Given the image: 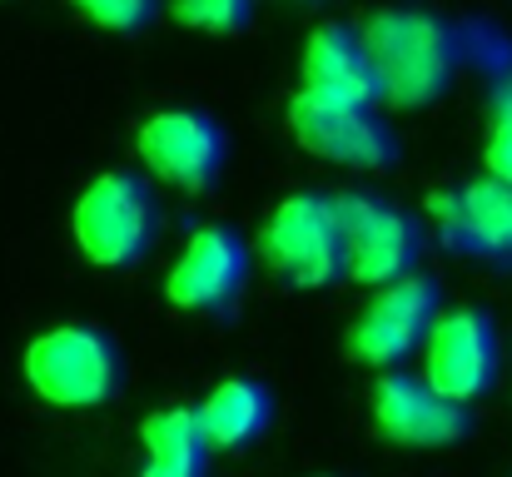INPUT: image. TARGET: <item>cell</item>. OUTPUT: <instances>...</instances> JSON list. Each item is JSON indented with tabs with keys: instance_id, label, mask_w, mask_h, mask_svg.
Returning <instances> with one entry per match:
<instances>
[{
	"instance_id": "obj_15",
	"label": "cell",
	"mask_w": 512,
	"mask_h": 477,
	"mask_svg": "<svg viewBox=\"0 0 512 477\" xmlns=\"http://www.w3.org/2000/svg\"><path fill=\"white\" fill-rule=\"evenodd\" d=\"M140 443H145V463L135 477H204L209 468V443L199 433L194 408L184 403L155 408L140 423Z\"/></svg>"
},
{
	"instance_id": "obj_6",
	"label": "cell",
	"mask_w": 512,
	"mask_h": 477,
	"mask_svg": "<svg viewBox=\"0 0 512 477\" xmlns=\"http://www.w3.org/2000/svg\"><path fill=\"white\" fill-rule=\"evenodd\" d=\"M343 219V249H348V279L363 289L393 284L403 274L423 269V224L378 194H334Z\"/></svg>"
},
{
	"instance_id": "obj_12",
	"label": "cell",
	"mask_w": 512,
	"mask_h": 477,
	"mask_svg": "<svg viewBox=\"0 0 512 477\" xmlns=\"http://www.w3.org/2000/svg\"><path fill=\"white\" fill-rule=\"evenodd\" d=\"M304 95L334 100V105H378V75L368 60V45L353 25H319L304 45Z\"/></svg>"
},
{
	"instance_id": "obj_7",
	"label": "cell",
	"mask_w": 512,
	"mask_h": 477,
	"mask_svg": "<svg viewBox=\"0 0 512 477\" xmlns=\"http://www.w3.org/2000/svg\"><path fill=\"white\" fill-rule=\"evenodd\" d=\"M368 413L383 443L393 448H453L473 433V413L468 403L438 393L423 373H403V368H383L373 393H368Z\"/></svg>"
},
{
	"instance_id": "obj_4",
	"label": "cell",
	"mask_w": 512,
	"mask_h": 477,
	"mask_svg": "<svg viewBox=\"0 0 512 477\" xmlns=\"http://www.w3.org/2000/svg\"><path fill=\"white\" fill-rule=\"evenodd\" d=\"M264 259L294 289H334L348 279L343 219L334 194H289L264 219Z\"/></svg>"
},
{
	"instance_id": "obj_19",
	"label": "cell",
	"mask_w": 512,
	"mask_h": 477,
	"mask_svg": "<svg viewBox=\"0 0 512 477\" xmlns=\"http://www.w3.org/2000/svg\"><path fill=\"white\" fill-rule=\"evenodd\" d=\"M493 110H498L493 120H512V75L503 80V85H498V95H493Z\"/></svg>"
},
{
	"instance_id": "obj_16",
	"label": "cell",
	"mask_w": 512,
	"mask_h": 477,
	"mask_svg": "<svg viewBox=\"0 0 512 477\" xmlns=\"http://www.w3.org/2000/svg\"><path fill=\"white\" fill-rule=\"evenodd\" d=\"M174 20L189 25V30H204V35H234L249 25L254 15V0H170Z\"/></svg>"
},
{
	"instance_id": "obj_3",
	"label": "cell",
	"mask_w": 512,
	"mask_h": 477,
	"mask_svg": "<svg viewBox=\"0 0 512 477\" xmlns=\"http://www.w3.org/2000/svg\"><path fill=\"white\" fill-rule=\"evenodd\" d=\"M20 368H25V383L40 403L70 408V413L110 403L120 393V378H125L115 338H105L90 323H60V328L35 333L25 343Z\"/></svg>"
},
{
	"instance_id": "obj_14",
	"label": "cell",
	"mask_w": 512,
	"mask_h": 477,
	"mask_svg": "<svg viewBox=\"0 0 512 477\" xmlns=\"http://www.w3.org/2000/svg\"><path fill=\"white\" fill-rule=\"evenodd\" d=\"M209 453H239L274 423V393L259 378H224L194 403Z\"/></svg>"
},
{
	"instance_id": "obj_18",
	"label": "cell",
	"mask_w": 512,
	"mask_h": 477,
	"mask_svg": "<svg viewBox=\"0 0 512 477\" xmlns=\"http://www.w3.org/2000/svg\"><path fill=\"white\" fill-rule=\"evenodd\" d=\"M483 164H488V174H493V179L512 184V120H493V130H488V150H483Z\"/></svg>"
},
{
	"instance_id": "obj_9",
	"label": "cell",
	"mask_w": 512,
	"mask_h": 477,
	"mask_svg": "<svg viewBox=\"0 0 512 477\" xmlns=\"http://www.w3.org/2000/svg\"><path fill=\"white\" fill-rule=\"evenodd\" d=\"M418 353L423 378L458 403H478L503 373V343L488 309H438Z\"/></svg>"
},
{
	"instance_id": "obj_13",
	"label": "cell",
	"mask_w": 512,
	"mask_h": 477,
	"mask_svg": "<svg viewBox=\"0 0 512 477\" xmlns=\"http://www.w3.org/2000/svg\"><path fill=\"white\" fill-rule=\"evenodd\" d=\"M428 214L443 224V234L453 244L493 254V259H512V184L503 179L483 174L458 194L438 189L428 199Z\"/></svg>"
},
{
	"instance_id": "obj_2",
	"label": "cell",
	"mask_w": 512,
	"mask_h": 477,
	"mask_svg": "<svg viewBox=\"0 0 512 477\" xmlns=\"http://www.w3.org/2000/svg\"><path fill=\"white\" fill-rule=\"evenodd\" d=\"M70 234L75 249L100 264V269H130L155 249L160 234V204L155 189L145 184V174L135 169H105L95 174L75 209H70Z\"/></svg>"
},
{
	"instance_id": "obj_10",
	"label": "cell",
	"mask_w": 512,
	"mask_h": 477,
	"mask_svg": "<svg viewBox=\"0 0 512 477\" xmlns=\"http://www.w3.org/2000/svg\"><path fill=\"white\" fill-rule=\"evenodd\" d=\"M140 159L155 179L189 189V194H204L219 184V174L229 164V135L204 110H160L140 130Z\"/></svg>"
},
{
	"instance_id": "obj_8",
	"label": "cell",
	"mask_w": 512,
	"mask_h": 477,
	"mask_svg": "<svg viewBox=\"0 0 512 477\" xmlns=\"http://www.w3.org/2000/svg\"><path fill=\"white\" fill-rule=\"evenodd\" d=\"M289 135L304 155L339 164V169H363L378 174L398 159V135L388 120L368 105H334L319 95H294L289 100Z\"/></svg>"
},
{
	"instance_id": "obj_1",
	"label": "cell",
	"mask_w": 512,
	"mask_h": 477,
	"mask_svg": "<svg viewBox=\"0 0 512 477\" xmlns=\"http://www.w3.org/2000/svg\"><path fill=\"white\" fill-rule=\"evenodd\" d=\"M363 45L378 75V90L398 110L433 105L453 90L463 70V35L453 20L413 5H388L363 20Z\"/></svg>"
},
{
	"instance_id": "obj_17",
	"label": "cell",
	"mask_w": 512,
	"mask_h": 477,
	"mask_svg": "<svg viewBox=\"0 0 512 477\" xmlns=\"http://www.w3.org/2000/svg\"><path fill=\"white\" fill-rule=\"evenodd\" d=\"M90 25L100 30H115V35H135L145 30L155 15H160V0H70Z\"/></svg>"
},
{
	"instance_id": "obj_5",
	"label": "cell",
	"mask_w": 512,
	"mask_h": 477,
	"mask_svg": "<svg viewBox=\"0 0 512 477\" xmlns=\"http://www.w3.org/2000/svg\"><path fill=\"white\" fill-rule=\"evenodd\" d=\"M438 309H443V294H438V284H433L423 269H418V274H403V279H393V284H378L373 299L348 323L343 348H348V358H358L363 368H378V373H383V368H403V363L423 348V338H428Z\"/></svg>"
},
{
	"instance_id": "obj_11",
	"label": "cell",
	"mask_w": 512,
	"mask_h": 477,
	"mask_svg": "<svg viewBox=\"0 0 512 477\" xmlns=\"http://www.w3.org/2000/svg\"><path fill=\"white\" fill-rule=\"evenodd\" d=\"M249 279V249L229 224H199L170 264L165 299L184 314H224Z\"/></svg>"
}]
</instances>
